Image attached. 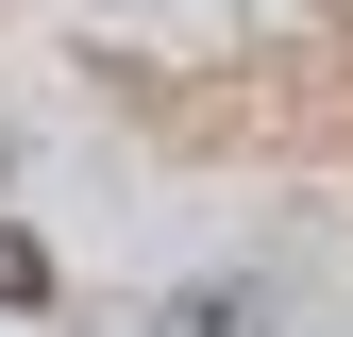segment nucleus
Returning <instances> with one entry per match:
<instances>
[{"mask_svg": "<svg viewBox=\"0 0 353 337\" xmlns=\"http://www.w3.org/2000/svg\"><path fill=\"white\" fill-rule=\"evenodd\" d=\"M0 304H51V253H34L17 220H0Z\"/></svg>", "mask_w": 353, "mask_h": 337, "instance_id": "nucleus-1", "label": "nucleus"}]
</instances>
